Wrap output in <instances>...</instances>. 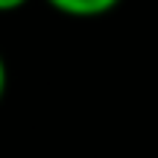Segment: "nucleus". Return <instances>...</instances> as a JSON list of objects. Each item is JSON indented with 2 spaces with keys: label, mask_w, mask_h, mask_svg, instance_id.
Masks as SVG:
<instances>
[{
  "label": "nucleus",
  "mask_w": 158,
  "mask_h": 158,
  "mask_svg": "<svg viewBox=\"0 0 158 158\" xmlns=\"http://www.w3.org/2000/svg\"><path fill=\"white\" fill-rule=\"evenodd\" d=\"M53 12L79 21H91V18H102L120 6V0H44Z\"/></svg>",
  "instance_id": "f257e3e1"
},
{
  "label": "nucleus",
  "mask_w": 158,
  "mask_h": 158,
  "mask_svg": "<svg viewBox=\"0 0 158 158\" xmlns=\"http://www.w3.org/2000/svg\"><path fill=\"white\" fill-rule=\"evenodd\" d=\"M29 0H0V15H6V12H18L23 9Z\"/></svg>",
  "instance_id": "f03ea898"
},
{
  "label": "nucleus",
  "mask_w": 158,
  "mask_h": 158,
  "mask_svg": "<svg viewBox=\"0 0 158 158\" xmlns=\"http://www.w3.org/2000/svg\"><path fill=\"white\" fill-rule=\"evenodd\" d=\"M6 62H3V56H0V100H3V94H6Z\"/></svg>",
  "instance_id": "7ed1b4c3"
}]
</instances>
